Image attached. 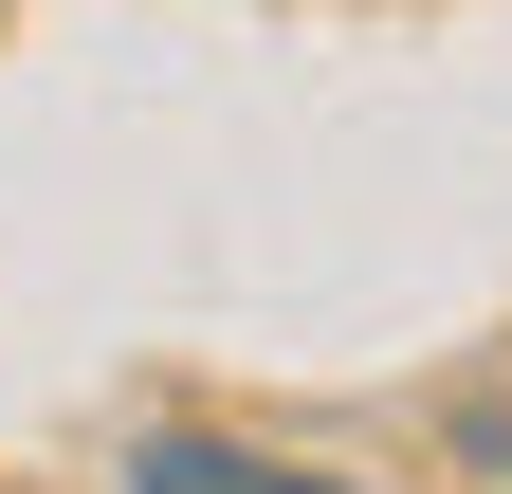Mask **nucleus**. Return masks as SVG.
Returning <instances> with one entry per match:
<instances>
[{
    "instance_id": "f257e3e1",
    "label": "nucleus",
    "mask_w": 512,
    "mask_h": 494,
    "mask_svg": "<svg viewBox=\"0 0 512 494\" xmlns=\"http://www.w3.org/2000/svg\"><path fill=\"white\" fill-rule=\"evenodd\" d=\"M128 494H348L311 458H256V440H202V421H165V440H128Z\"/></svg>"
}]
</instances>
